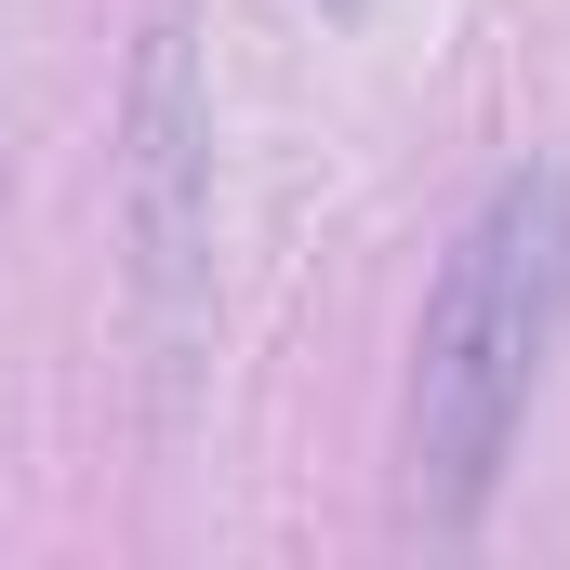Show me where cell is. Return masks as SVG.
I'll use <instances>...</instances> for the list:
<instances>
[{"instance_id": "obj_1", "label": "cell", "mask_w": 570, "mask_h": 570, "mask_svg": "<svg viewBox=\"0 0 570 570\" xmlns=\"http://www.w3.org/2000/svg\"><path fill=\"white\" fill-rule=\"evenodd\" d=\"M558 318H570V173L518 159L464 213V239L425 292V332H412V504H425V531H464L491 504L504 451L531 425V385L558 358Z\"/></svg>"}, {"instance_id": "obj_2", "label": "cell", "mask_w": 570, "mask_h": 570, "mask_svg": "<svg viewBox=\"0 0 570 570\" xmlns=\"http://www.w3.org/2000/svg\"><path fill=\"white\" fill-rule=\"evenodd\" d=\"M318 13H358V0H318Z\"/></svg>"}]
</instances>
